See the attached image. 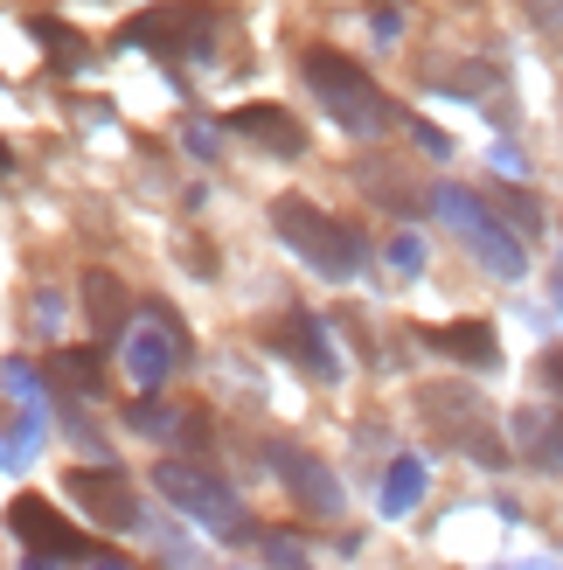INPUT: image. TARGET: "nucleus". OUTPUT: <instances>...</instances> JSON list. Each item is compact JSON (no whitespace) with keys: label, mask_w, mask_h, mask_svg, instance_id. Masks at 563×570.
<instances>
[{"label":"nucleus","mask_w":563,"mask_h":570,"mask_svg":"<svg viewBox=\"0 0 563 570\" xmlns=\"http://www.w3.org/2000/svg\"><path fill=\"white\" fill-rule=\"evenodd\" d=\"M299 77H306V91H314L327 105V119L342 126V132H362V139H376L404 119L397 105L383 98V83L355 63V56H342L334 42H306L299 49Z\"/></svg>","instance_id":"nucleus-1"},{"label":"nucleus","mask_w":563,"mask_h":570,"mask_svg":"<svg viewBox=\"0 0 563 570\" xmlns=\"http://www.w3.org/2000/svg\"><path fill=\"white\" fill-rule=\"evenodd\" d=\"M271 230L286 237L320 278H355L362 265H369V244H362V230H348L342 216L314 209L306 195H278V203H271Z\"/></svg>","instance_id":"nucleus-2"},{"label":"nucleus","mask_w":563,"mask_h":570,"mask_svg":"<svg viewBox=\"0 0 563 570\" xmlns=\"http://www.w3.org/2000/svg\"><path fill=\"white\" fill-rule=\"evenodd\" d=\"M154 488L181 508V515H195L203 529H223V535H237L244 529V508H237V494L223 488L216 473H203V466H188V460H160L154 466Z\"/></svg>","instance_id":"nucleus-3"},{"label":"nucleus","mask_w":563,"mask_h":570,"mask_svg":"<svg viewBox=\"0 0 563 570\" xmlns=\"http://www.w3.org/2000/svg\"><path fill=\"white\" fill-rule=\"evenodd\" d=\"M432 209L445 216V223H453V230H466L473 237V250H481V258L494 265V278H522V244L508 237V230H501V223L487 216V203H481V195H473V188H460V181H445L438 195H432Z\"/></svg>","instance_id":"nucleus-4"},{"label":"nucleus","mask_w":563,"mask_h":570,"mask_svg":"<svg viewBox=\"0 0 563 570\" xmlns=\"http://www.w3.org/2000/svg\"><path fill=\"white\" fill-rule=\"evenodd\" d=\"M209 42V8L195 0H167V8H147L119 28V49H167V56H203Z\"/></svg>","instance_id":"nucleus-5"},{"label":"nucleus","mask_w":563,"mask_h":570,"mask_svg":"<svg viewBox=\"0 0 563 570\" xmlns=\"http://www.w3.org/2000/svg\"><path fill=\"white\" fill-rule=\"evenodd\" d=\"M8 529H14L36 557H49V563H77V557H91V550H98L91 535H77L42 494H14V501H8Z\"/></svg>","instance_id":"nucleus-6"},{"label":"nucleus","mask_w":563,"mask_h":570,"mask_svg":"<svg viewBox=\"0 0 563 570\" xmlns=\"http://www.w3.org/2000/svg\"><path fill=\"white\" fill-rule=\"evenodd\" d=\"M417 404H425V417H432V424H445V439H453V445H466V452H481L487 466H501V460H508V452L494 445V424H487V411L473 404L466 390H425Z\"/></svg>","instance_id":"nucleus-7"},{"label":"nucleus","mask_w":563,"mask_h":570,"mask_svg":"<svg viewBox=\"0 0 563 570\" xmlns=\"http://www.w3.org/2000/svg\"><path fill=\"white\" fill-rule=\"evenodd\" d=\"M77 299H83V327H91L98 341H119V334H126V321H132V293H126L119 272L91 265V272L77 278Z\"/></svg>","instance_id":"nucleus-8"},{"label":"nucleus","mask_w":563,"mask_h":570,"mask_svg":"<svg viewBox=\"0 0 563 570\" xmlns=\"http://www.w3.org/2000/svg\"><path fill=\"white\" fill-rule=\"evenodd\" d=\"M63 494H77L83 515H98L105 529H132V522H139V494L126 488L119 473H105V466H91V473L77 466V473L63 480Z\"/></svg>","instance_id":"nucleus-9"},{"label":"nucleus","mask_w":563,"mask_h":570,"mask_svg":"<svg viewBox=\"0 0 563 570\" xmlns=\"http://www.w3.org/2000/svg\"><path fill=\"white\" fill-rule=\"evenodd\" d=\"M271 466L286 473V488H293V501L306 508V515H320V522L342 515V488H334V473L320 460H306V452H293V445H271Z\"/></svg>","instance_id":"nucleus-10"},{"label":"nucleus","mask_w":563,"mask_h":570,"mask_svg":"<svg viewBox=\"0 0 563 570\" xmlns=\"http://www.w3.org/2000/svg\"><path fill=\"white\" fill-rule=\"evenodd\" d=\"M147 321H154V334L132 341V383H139V390H160L167 362L188 355V334L175 327V313H167V306H147Z\"/></svg>","instance_id":"nucleus-11"},{"label":"nucleus","mask_w":563,"mask_h":570,"mask_svg":"<svg viewBox=\"0 0 563 570\" xmlns=\"http://www.w3.org/2000/svg\"><path fill=\"white\" fill-rule=\"evenodd\" d=\"M223 126L244 132V139H258V147H271V154H306V126L293 119L286 105H237Z\"/></svg>","instance_id":"nucleus-12"},{"label":"nucleus","mask_w":563,"mask_h":570,"mask_svg":"<svg viewBox=\"0 0 563 570\" xmlns=\"http://www.w3.org/2000/svg\"><path fill=\"white\" fill-rule=\"evenodd\" d=\"M425 348H438V355H453V362H494L501 348H494V327L487 321H453V327H425Z\"/></svg>","instance_id":"nucleus-13"},{"label":"nucleus","mask_w":563,"mask_h":570,"mask_svg":"<svg viewBox=\"0 0 563 570\" xmlns=\"http://www.w3.org/2000/svg\"><path fill=\"white\" fill-rule=\"evenodd\" d=\"M28 36H42V42H49V63H56V70H77L83 36H77L70 21H56V14H28Z\"/></svg>","instance_id":"nucleus-14"},{"label":"nucleus","mask_w":563,"mask_h":570,"mask_svg":"<svg viewBox=\"0 0 563 570\" xmlns=\"http://www.w3.org/2000/svg\"><path fill=\"white\" fill-rule=\"evenodd\" d=\"M49 368H56V376H63L70 390H91V396L105 390V362H98V355H83V348H56Z\"/></svg>","instance_id":"nucleus-15"},{"label":"nucleus","mask_w":563,"mask_h":570,"mask_svg":"<svg viewBox=\"0 0 563 570\" xmlns=\"http://www.w3.org/2000/svg\"><path fill=\"white\" fill-rule=\"evenodd\" d=\"M515 432H522V439H536V466L550 473V466H556V439H550L556 424H550V411H543V417H529V411H522V417H515Z\"/></svg>","instance_id":"nucleus-16"},{"label":"nucleus","mask_w":563,"mask_h":570,"mask_svg":"<svg viewBox=\"0 0 563 570\" xmlns=\"http://www.w3.org/2000/svg\"><path fill=\"white\" fill-rule=\"evenodd\" d=\"M417 488H425V466H417V460H397V473H389V508H411Z\"/></svg>","instance_id":"nucleus-17"},{"label":"nucleus","mask_w":563,"mask_h":570,"mask_svg":"<svg viewBox=\"0 0 563 570\" xmlns=\"http://www.w3.org/2000/svg\"><path fill=\"white\" fill-rule=\"evenodd\" d=\"M389 258H397V272H417V265H425V244H417V237H397V250H389Z\"/></svg>","instance_id":"nucleus-18"},{"label":"nucleus","mask_w":563,"mask_h":570,"mask_svg":"<svg viewBox=\"0 0 563 570\" xmlns=\"http://www.w3.org/2000/svg\"><path fill=\"white\" fill-rule=\"evenodd\" d=\"M397 21H404L397 0H376V28H383V36H397Z\"/></svg>","instance_id":"nucleus-19"},{"label":"nucleus","mask_w":563,"mask_h":570,"mask_svg":"<svg viewBox=\"0 0 563 570\" xmlns=\"http://www.w3.org/2000/svg\"><path fill=\"white\" fill-rule=\"evenodd\" d=\"M536 21H543L550 36H556V0H536Z\"/></svg>","instance_id":"nucleus-20"},{"label":"nucleus","mask_w":563,"mask_h":570,"mask_svg":"<svg viewBox=\"0 0 563 570\" xmlns=\"http://www.w3.org/2000/svg\"><path fill=\"white\" fill-rule=\"evenodd\" d=\"M8 167H14V154H8V139H0V175H8Z\"/></svg>","instance_id":"nucleus-21"},{"label":"nucleus","mask_w":563,"mask_h":570,"mask_svg":"<svg viewBox=\"0 0 563 570\" xmlns=\"http://www.w3.org/2000/svg\"><path fill=\"white\" fill-rule=\"evenodd\" d=\"M98 570H126V563H119V557H98Z\"/></svg>","instance_id":"nucleus-22"}]
</instances>
